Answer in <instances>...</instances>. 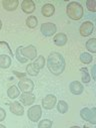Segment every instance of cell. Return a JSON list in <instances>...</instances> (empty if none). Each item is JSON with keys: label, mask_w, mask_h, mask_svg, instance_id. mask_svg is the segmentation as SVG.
Segmentation results:
<instances>
[{"label": "cell", "mask_w": 96, "mask_h": 128, "mask_svg": "<svg viewBox=\"0 0 96 128\" xmlns=\"http://www.w3.org/2000/svg\"><path fill=\"white\" fill-rule=\"evenodd\" d=\"M47 67L50 73L55 76L61 75L65 70V60L59 52H52L47 60Z\"/></svg>", "instance_id": "1"}, {"label": "cell", "mask_w": 96, "mask_h": 128, "mask_svg": "<svg viewBox=\"0 0 96 128\" xmlns=\"http://www.w3.org/2000/svg\"><path fill=\"white\" fill-rule=\"evenodd\" d=\"M83 7L78 2H70L66 6V14L72 20H79L83 17Z\"/></svg>", "instance_id": "2"}, {"label": "cell", "mask_w": 96, "mask_h": 128, "mask_svg": "<svg viewBox=\"0 0 96 128\" xmlns=\"http://www.w3.org/2000/svg\"><path fill=\"white\" fill-rule=\"evenodd\" d=\"M80 116L83 120L90 122L91 124H96V109L83 108L80 110Z\"/></svg>", "instance_id": "3"}, {"label": "cell", "mask_w": 96, "mask_h": 128, "mask_svg": "<svg viewBox=\"0 0 96 128\" xmlns=\"http://www.w3.org/2000/svg\"><path fill=\"white\" fill-rule=\"evenodd\" d=\"M27 115L32 122H38L42 115V110L40 105H34L31 108H29V110L27 111Z\"/></svg>", "instance_id": "4"}, {"label": "cell", "mask_w": 96, "mask_h": 128, "mask_svg": "<svg viewBox=\"0 0 96 128\" xmlns=\"http://www.w3.org/2000/svg\"><path fill=\"white\" fill-rule=\"evenodd\" d=\"M18 88L23 93H31L34 89V83L30 79H27L24 77V78L20 79V81L18 83Z\"/></svg>", "instance_id": "5"}, {"label": "cell", "mask_w": 96, "mask_h": 128, "mask_svg": "<svg viewBox=\"0 0 96 128\" xmlns=\"http://www.w3.org/2000/svg\"><path fill=\"white\" fill-rule=\"evenodd\" d=\"M40 30L44 36H51L56 32V25L52 22H45L43 24H41Z\"/></svg>", "instance_id": "6"}, {"label": "cell", "mask_w": 96, "mask_h": 128, "mask_svg": "<svg viewBox=\"0 0 96 128\" xmlns=\"http://www.w3.org/2000/svg\"><path fill=\"white\" fill-rule=\"evenodd\" d=\"M21 54H23L24 58H26L27 60H35L36 56H37V50L36 48L34 46H28L26 48H21Z\"/></svg>", "instance_id": "7"}, {"label": "cell", "mask_w": 96, "mask_h": 128, "mask_svg": "<svg viewBox=\"0 0 96 128\" xmlns=\"http://www.w3.org/2000/svg\"><path fill=\"white\" fill-rule=\"evenodd\" d=\"M93 29L94 24L91 21H84L79 28V32L82 36H88L93 32Z\"/></svg>", "instance_id": "8"}, {"label": "cell", "mask_w": 96, "mask_h": 128, "mask_svg": "<svg viewBox=\"0 0 96 128\" xmlns=\"http://www.w3.org/2000/svg\"><path fill=\"white\" fill-rule=\"evenodd\" d=\"M56 105V97L54 95H47L42 99V107L46 110H50L54 108Z\"/></svg>", "instance_id": "9"}, {"label": "cell", "mask_w": 96, "mask_h": 128, "mask_svg": "<svg viewBox=\"0 0 96 128\" xmlns=\"http://www.w3.org/2000/svg\"><path fill=\"white\" fill-rule=\"evenodd\" d=\"M35 101V96L31 93H23L20 97V102L24 106H29L32 105Z\"/></svg>", "instance_id": "10"}, {"label": "cell", "mask_w": 96, "mask_h": 128, "mask_svg": "<svg viewBox=\"0 0 96 128\" xmlns=\"http://www.w3.org/2000/svg\"><path fill=\"white\" fill-rule=\"evenodd\" d=\"M69 89H70V92L72 94H74V95H80L84 90L82 84L80 82H78V81H74V82L70 83Z\"/></svg>", "instance_id": "11"}, {"label": "cell", "mask_w": 96, "mask_h": 128, "mask_svg": "<svg viewBox=\"0 0 96 128\" xmlns=\"http://www.w3.org/2000/svg\"><path fill=\"white\" fill-rule=\"evenodd\" d=\"M10 111H11V113H13L14 115H17V116H22L24 114V108L18 102H12L10 104Z\"/></svg>", "instance_id": "12"}, {"label": "cell", "mask_w": 96, "mask_h": 128, "mask_svg": "<svg viewBox=\"0 0 96 128\" xmlns=\"http://www.w3.org/2000/svg\"><path fill=\"white\" fill-rule=\"evenodd\" d=\"M21 7L25 13H32L35 10V3L31 0H24L21 3Z\"/></svg>", "instance_id": "13"}, {"label": "cell", "mask_w": 96, "mask_h": 128, "mask_svg": "<svg viewBox=\"0 0 96 128\" xmlns=\"http://www.w3.org/2000/svg\"><path fill=\"white\" fill-rule=\"evenodd\" d=\"M55 12V7L50 4V3H47V4H44L42 6V9H41V13L44 17H50L54 14Z\"/></svg>", "instance_id": "14"}, {"label": "cell", "mask_w": 96, "mask_h": 128, "mask_svg": "<svg viewBox=\"0 0 96 128\" xmlns=\"http://www.w3.org/2000/svg\"><path fill=\"white\" fill-rule=\"evenodd\" d=\"M19 2H18V0H4V1L2 2V5L3 7L8 10V11H13L17 8Z\"/></svg>", "instance_id": "15"}, {"label": "cell", "mask_w": 96, "mask_h": 128, "mask_svg": "<svg viewBox=\"0 0 96 128\" xmlns=\"http://www.w3.org/2000/svg\"><path fill=\"white\" fill-rule=\"evenodd\" d=\"M53 42L58 46H62L64 44H66L67 42V36L66 34H57L54 38H53Z\"/></svg>", "instance_id": "16"}, {"label": "cell", "mask_w": 96, "mask_h": 128, "mask_svg": "<svg viewBox=\"0 0 96 128\" xmlns=\"http://www.w3.org/2000/svg\"><path fill=\"white\" fill-rule=\"evenodd\" d=\"M11 66V58L7 54H1L0 56V68L7 69Z\"/></svg>", "instance_id": "17"}, {"label": "cell", "mask_w": 96, "mask_h": 128, "mask_svg": "<svg viewBox=\"0 0 96 128\" xmlns=\"http://www.w3.org/2000/svg\"><path fill=\"white\" fill-rule=\"evenodd\" d=\"M7 95H8V98H10V99H15V98H17L18 96L20 95V90H19V88L16 87V86H11V87L8 89V91H7Z\"/></svg>", "instance_id": "18"}, {"label": "cell", "mask_w": 96, "mask_h": 128, "mask_svg": "<svg viewBox=\"0 0 96 128\" xmlns=\"http://www.w3.org/2000/svg\"><path fill=\"white\" fill-rule=\"evenodd\" d=\"M32 65H33V67H34L37 71H40V70L44 67V65H45V58H44V56H39L34 60V62H32Z\"/></svg>", "instance_id": "19"}, {"label": "cell", "mask_w": 96, "mask_h": 128, "mask_svg": "<svg viewBox=\"0 0 96 128\" xmlns=\"http://www.w3.org/2000/svg\"><path fill=\"white\" fill-rule=\"evenodd\" d=\"M26 24L29 28H35L38 24V20L35 16H29L27 19H26Z\"/></svg>", "instance_id": "20"}, {"label": "cell", "mask_w": 96, "mask_h": 128, "mask_svg": "<svg viewBox=\"0 0 96 128\" xmlns=\"http://www.w3.org/2000/svg\"><path fill=\"white\" fill-rule=\"evenodd\" d=\"M57 110L59 113L61 114H64L68 111V105L65 101H59L58 104H57Z\"/></svg>", "instance_id": "21"}, {"label": "cell", "mask_w": 96, "mask_h": 128, "mask_svg": "<svg viewBox=\"0 0 96 128\" xmlns=\"http://www.w3.org/2000/svg\"><path fill=\"white\" fill-rule=\"evenodd\" d=\"M86 48H87L89 52L95 54V52H96V40H95V38H90V40L86 42Z\"/></svg>", "instance_id": "22"}, {"label": "cell", "mask_w": 96, "mask_h": 128, "mask_svg": "<svg viewBox=\"0 0 96 128\" xmlns=\"http://www.w3.org/2000/svg\"><path fill=\"white\" fill-rule=\"evenodd\" d=\"M80 72H81V74H82V78H81L82 82H83L84 84H88V83L90 82V75H89L88 70H87L86 68H81V69H80Z\"/></svg>", "instance_id": "23"}, {"label": "cell", "mask_w": 96, "mask_h": 128, "mask_svg": "<svg viewBox=\"0 0 96 128\" xmlns=\"http://www.w3.org/2000/svg\"><path fill=\"white\" fill-rule=\"evenodd\" d=\"M92 60H93L92 56L88 52H82L80 54V62L83 64H90L92 62Z\"/></svg>", "instance_id": "24"}, {"label": "cell", "mask_w": 96, "mask_h": 128, "mask_svg": "<svg viewBox=\"0 0 96 128\" xmlns=\"http://www.w3.org/2000/svg\"><path fill=\"white\" fill-rule=\"evenodd\" d=\"M38 73H39V71H37V70L33 67V65H32V64H29V65L27 66V68H26V74H28V75H30V76H37Z\"/></svg>", "instance_id": "25"}, {"label": "cell", "mask_w": 96, "mask_h": 128, "mask_svg": "<svg viewBox=\"0 0 96 128\" xmlns=\"http://www.w3.org/2000/svg\"><path fill=\"white\" fill-rule=\"evenodd\" d=\"M21 48H22V46H19V48H16V54H15V56H16V58H17L20 62L24 64V62H27V58H24V56H23V54H21Z\"/></svg>", "instance_id": "26"}, {"label": "cell", "mask_w": 96, "mask_h": 128, "mask_svg": "<svg viewBox=\"0 0 96 128\" xmlns=\"http://www.w3.org/2000/svg\"><path fill=\"white\" fill-rule=\"evenodd\" d=\"M52 126V121L49 120V119H44V120H41L38 124V127L39 128H50Z\"/></svg>", "instance_id": "27"}, {"label": "cell", "mask_w": 96, "mask_h": 128, "mask_svg": "<svg viewBox=\"0 0 96 128\" xmlns=\"http://www.w3.org/2000/svg\"><path fill=\"white\" fill-rule=\"evenodd\" d=\"M86 6L89 11H91V12L96 11V4H95V1H93V0H88L86 2Z\"/></svg>", "instance_id": "28"}, {"label": "cell", "mask_w": 96, "mask_h": 128, "mask_svg": "<svg viewBox=\"0 0 96 128\" xmlns=\"http://www.w3.org/2000/svg\"><path fill=\"white\" fill-rule=\"evenodd\" d=\"M5 117H6V113H5L4 109L0 108V121H3L5 119Z\"/></svg>", "instance_id": "29"}, {"label": "cell", "mask_w": 96, "mask_h": 128, "mask_svg": "<svg viewBox=\"0 0 96 128\" xmlns=\"http://www.w3.org/2000/svg\"><path fill=\"white\" fill-rule=\"evenodd\" d=\"M0 44H4V46H6V48H8V52H9L10 56H12V52H11V50H10V46H9V44H8L7 42H0Z\"/></svg>", "instance_id": "30"}, {"label": "cell", "mask_w": 96, "mask_h": 128, "mask_svg": "<svg viewBox=\"0 0 96 128\" xmlns=\"http://www.w3.org/2000/svg\"><path fill=\"white\" fill-rule=\"evenodd\" d=\"M13 73H14V75H15L16 77H23V78H24L25 75H26L25 73H24V74H20V73H18V72H13Z\"/></svg>", "instance_id": "31"}, {"label": "cell", "mask_w": 96, "mask_h": 128, "mask_svg": "<svg viewBox=\"0 0 96 128\" xmlns=\"http://www.w3.org/2000/svg\"><path fill=\"white\" fill-rule=\"evenodd\" d=\"M92 78H93V80L96 79V77H95V66H93V68H92Z\"/></svg>", "instance_id": "32"}, {"label": "cell", "mask_w": 96, "mask_h": 128, "mask_svg": "<svg viewBox=\"0 0 96 128\" xmlns=\"http://www.w3.org/2000/svg\"><path fill=\"white\" fill-rule=\"evenodd\" d=\"M2 28V22H1V20H0V29Z\"/></svg>", "instance_id": "33"}, {"label": "cell", "mask_w": 96, "mask_h": 128, "mask_svg": "<svg viewBox=\"0 0 96 128\" xmlns=\"http://www.w3.org/2000/svg\"><path fill=\"white\" fill-rule=\"evenodd\" d=\"M0 128H5V126H4V125H2V124H0Z\"/></svg>", "instance_id": "34"}]
</instances>
